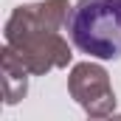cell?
<instances>
[{
    "mask_svg": "<svg viewBox=\"0 0 121 121\" xmlns=\"http://www.w3.org/2000/svg\"><path fill=\"white\" fill-rule=\"evenodd\" d=\"M70 93H73V99H76L87 113H93V116H99L96 99L104 101L107 107L116 101V96H113V90H110V82H107L104 68L90 65V62L73 68V73H70Z\"/></svg>",
    "mask_w": 121,
    "mask_h": 121,
    "instance_id": "3957f363",
    "label": "cell"
},
{
    "mask_svg": "<svg viewBox=\"0 0 121 121\" xmlns=\"http://www.w3.org/2000/svg\"><path fill=\"white\" fill-rule=\"evenodd\" d=\"M70 42L96 59H121V0H79L68 14Z\"/></svg>",
    "mask_w": 121,
    "mask_h": 121,
    "instance_id": "7a4b0ae2",
    "label": "cell"
},
{
    "mask_svg": "<svg viewBox=\"0 0 121 121\" xmlns=\"http://www.w3.org/2000/svg\"><path fill=\"white\" fill-rule=\"evenodd\" d=\"M26 62L17 56V51L11 45H6L3 51V73H6V93H9V104H14L23 93H26Z\"/></svg>",
    "mask_w": 121,
    "mask_h": 121,
    "instance_id": "277c9868",
    "label": "cell"
},
{
    "mask_svg": "<svg viewBox=\"0 0 121 121\" xmlns=\"http://www.w3.org/2000/svg\"><path fill=\"white\" fill-rule=\"evenodd\" d=\"M68 0H48L20 6L6 23V42L17 51V56L26 62L31 73H42L48 68L65 65L70 59V51L65 45L56 28L68 23Z\"/></svg>",
    "mask_w": 121,
    "mask_h": 121,
    "instance_id": "6da1fadb",
    "label": "cell"
}]
</instances>
